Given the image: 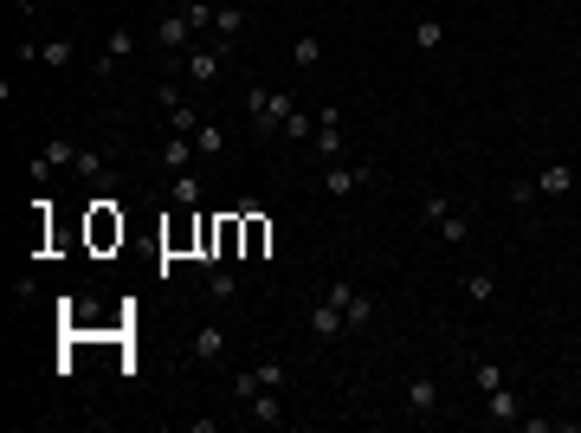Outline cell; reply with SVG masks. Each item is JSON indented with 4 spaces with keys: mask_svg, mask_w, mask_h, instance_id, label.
<instances>
[{
    "mask_svg": "<svg viewBox=\"0 0 581 433\" xmlns=\"http://www.w3.org/2000/svg\"><path fill=\"white\" fill-rule=\"evenodd\" d=\"M298 110V98L290 91H265V85H252L246 91V123H252V136H271V129H284V117Z\"/></svg>",
    "mask_w": 581,
    "mask_h": 433,
    "instance_id": "obj_1",
    "label": "cell"
},
{
    "mask_svg": "<svg viewBox=\"0 0 581 433\" xmlns=\"http://www.w3.org/2000/svg\"><path fill=\"white\" fill-rule=\"evenodd\" d=\"M323 298L342 311V324H349V330H369V324H375V298H369V292H355L349 278H330V284H323Z\"/></svg>",
    "mask_w": 581,
    "mask_h": 433,
    "instance_id": "obj_2",
    "label": "cell"
},
{
    "mask_svg": "<svg viewBox=\"0 0 581 433\" xmlns=\"http://www.w3.org/2000/svg\"><path fill=\"white\" fill-rule=\"evenodd\" d=\"M362 188H375V162H323V194L330 201H349Z\"/></svg>",
    "mask_w": 581,
    "mask_h": 433,
    "instance_id": "obj_3",
    "label": "cell"
},
{
    "mask_svg": "<svg viewBox=\"0 0 581 433\" xmlns=\"http://www.w3.org/2000/svg\"><path fill=\"white\" fill-rule=\"evenodd\" d=\"M162 110H168V136H194V129L207 123V117H200V104H194V98H188L175 78L162 85Z\"/></svg>",
    "mask_w": 581,
    "mask_h": 433,
    "instance_id": "obj_4",
    "label": "cell"
},
{
    "mask_svg": "<svg viewBox=\"0 0 581 433\" xmlns=\"http://www.w3.org/2000/svg\"><path fill=\"white\" fill-rule=\"evenodd\" d=\"M227 52L233 46H188V85H220V71H227Z\"/></svg>",
    "mask_w": 581,
    "mask_h": 433,
    "instance_id": "obj_5",
    "label": "cell"
},
{
    "mask_svg": "<svg viewBox=\"0 0 581 433\" xmlns=\"http://www.w3.org/2000/svg\"><path fill=\"white\" fill-rule=\"evenodd\" d=\"M484 420H491V427H511V420H524V395H517L511 382L484 388Z\"/></svg>",
    "mask_w": 581,
    "mask_h": 433,
    "instance_id": "obj_6",
    "label": "cell"
},
{
    "mask_svg": "<svg viewBox=\"0 0 581 433\" xmlns=\"http://www.w3.org/2000/svg\"><path fill=\"white\" fill-rule=\"evenodd\" d=\"M188 356H194V363H220V356H227V330H220V324H194Z\"/></svg>",
    "mask_w": 581,
    "mask_h": 433,
    "instance_id": "obj_7",
    "label": "cell"
},
{
    "mask_svg": "<svg viewBox=\"0 0 581 433\" xmlns=\"http://www.w3.org/2000/svg\"><path fill=\"white\" fill-rule=\"evenodd\" d=\"M156 39H162L168 52H188V46H194V20L175 7V14H162V20H156Z\"/></svg>",
    "mask_w": 581,
    "mask_h": 433,
    "instance_id": "obj_8",
    "label": "cell"
},
{
    "mask_svg": "<svg viewBox=\"0 0 581 433\" xmlns=\"http://www.w3.org/2000/svg\"><path fill=\"white\" fill-rule=\"evenodd\" d=\"M568 188H575V169L568 162H543L536 169V201H562Z\"/></svg>",
    "mask_w": 581,
    "mask_h": 433,
    "instance_id": "obj_9",
    "label": "cell"
},
{
    "mask_svg": "<svg viewBox=\"0 0 581 433\" xmlns=\"http://www.w3.org/2000/svg\"><path fill=\"white\" fill-rule=\"evenodd\" d=\"M401 401H407V414H420V420H426L433 407H440V382H433V376H413Z\"/></svg>",
    "mask_w": 581,
    "mask_h": 433,
    "instance_id": "obj_10",
    "label": "cell"
},
{
    "mask_svg": "<svg viewBox=\"0 0 581 433\" xmlns=\"http://www.w3.org/2000/svg\"><path fill=\"white\" fill-rule=\"evenodd\" d=\"M71 162H78V149H71V142H46V149L33 156V181H46L52 169H71Z\"/></svg>",
    "mask_w": 581,
    "mask_h": 433,
    "instance_id": "obj_11",
    "label": "cell"
},
{
    "mask_svg": "<svg viewBox=\"0 0 581 433\" xmlns=\"http://www.w3.org/2000/svg\"><path fill=\"white\" fill-rule=\"evenodd\" d=\"M246 414H252L259 427H284V401H278V388H259V395L246 401Z\"/></svg>",
    "mask_w": 581,
    "mask_h": 433,
    "instance_id": "obj_12",
    "label": "cell"
},
{
    "mask_svg": "<svg viewBox=\"0 0 581 433\" xmlns=\"http://www.w3.org/2000/svg\"><path fill=\"white\" fill-rule=\"evenodd\" d=\"M240 39H246V14L220 7V14H213V46H240Z\"/></svg>",
    "mask_w": 581,
    "mask_h": 433,
    "instance_id": "obj_13",
    "label": "cell"
},
{
    "mask_svg": "<svg viewBox=\"0 0 581 433\" xmlns=\"http://www.w3.org/2000/svg\"><path fill=\"white\" fill-rule=\"evenodd\" d=\"M91 240H97V246L123 240V213H110V201H97V213H91Z\"/></svg>",
    "mask_w": 581,
    "mask_h": 433,
    "instance_id": "obj_14",
    "label": "cell"
},
{
    "mask_svg": "<svg viewBox=\"0 0 581 433\" xmlns=\"http://www.w3.org/2000/svg\"><path fill=\"white\" fill-rule=\"evenodd\" d=\"M433 233H440L446 246H465V240H472V213H459V207H446V221H440V227H433Z\"/></svg>",
    "mask_w": 581,
    "mask_h": 433,
    "instance_id": "obj_15",
    "label": "cell"
},
{
    "mask_svg": "<svg viewBox=\"0 0 581 433\" xmlns=\"http://www.w3.org/2000/svg\"><path fill=\"white\" fill-rule=\"evenodd\" d=\"M465 298H472V304H491V298H497V272H491V265L465 272Z\"/></svg>",
    "mask_w": 581,
    "mask_h": 433,
    "instance_id": "obj_16",
    "label": "cell"
},
{
    "mask_svg": "<svg viewBox=\"0 0 581 433\" xmlns=\"http://www.w3.org/2000/svg\"><path fill=\"white\" fill-rule=\"evenodd\" d=\"M207 292H213V304H233L240 298V278L227 265H207Z\"/></svg>",
    "mask_w": 581,
    "mask_h": 433,
    "instance_id": "obj_17",
    "label": "cell"
},
{
    "mask_svg": "<svg viewBox=\"0 0 581 433\" xmlns=\"http://www.w3.org/2000/svg\"><path fill=\"white\" fill-rule=\"evenodd\" d=\"M317 58H323V39H317V33H298V39H290V65H298V71H317Z\"/></svg>",
    "mask_w": 581,
    "mask_h": 433,
    "instance_id": "obj_18",
    "label": "cell"
},
{
    "mask_svg": "<svg viewBox=\"0 0 581 433\" xmlns=\"http://www.w3.org/2000/svg\"><path fill=\"white\" fill-rule=\"evenodd\" d=\"M20 58H39V65H71V39H46V46H20Z\"/></svg>",
    "mask_w": 581,
    "mask_h": 433,
    "instance_id": "obj_19",
    "label": "cell"
},
{
    "mask_svg": "<svg viewBox=\"0 0 581 433\" xmlns=\"http://www.w3.org/2000/svg\"><path fill=\"white\" fill-rule=\"evenodd\" d=\"M342 330H349V324H342V311H336V304L323 298V304L311 311V336H342Z\"/></svg>",
    "mask_w": 581,
    "mask_h": 433,
    "instance_id": "obj_20",
    "label": "cell"
},
{
    "mask_svg": "<svg viewBox=\"0 0 581 433\" xmlns=\"http://www.w3.org/2000/svg\"><path fill=\"white\" fill-rule=\"evenodd\" d=\"M278 136H284V142H311V136H317V117H311V110L298 104V110L284 117V129H278Z\"/></svg>",
    "mask_w": 581,
    "mask_h": 433,
    "instance_id": "obj_21",
    "label": "cell"
},
{
    "mask_svg": "<svg viewBox=\"0 0 581 433\" xmlns=\"http://www.w3.org/2000/svg\"><path fill=\"white\" fill-rule=\"evenodd\" d=\"M413 46H420V52H440V46H446V26L433 20V14H426V20H413Z\"/></svg>",
    "mask_w": 581,
    "mask_h": 433,
    "instance_id": "obj_22",
    "label": "cell"
},
{
    "mask_svg": "<svg viewBox=\"0 0 581 433\" xmlns=\"http://www.w3.org/2000/svg\"><path fill=\"white\" fill-rule=\"evenodd\" d=\"M162 156H168V169L181 175V169H188V162H194L200 149H194V136H168V149H162Z\"/></svg>",
    "mask_w": 581,
    "mask_h": 433,
    "instance_id": "obj_23",
    "label": "cell"
},
{
    "mask_svg": "<svg viewBox=\"0 0 581 433\" xmlns=\"http://www.w3.org/2000/svg\"><path fill=\"white\" fill-rule=\"evenodd\" d=\"M181 14L194 20V33H213V14L220 7H213V0H181Z\"/></svg>",
    "mask_w": 581,
    "mask_h": 433,
    "instance_id": "obj_24",
    "label": "cell"
},
{
    "mask_svg": "<svg viewBox=\"0 0 581 433\" xmlns=\"http://www.w3.org/2000/svg\"><path fill=\"white\" fill-rule=\"evenodd\" d=\"M194 149H200V156H220V123H200V129H194Z\"/></svg>",
    "mask_w": 581,
    "mask_h": 433,
    "instance_id": "obj_25",
    "label": "cell"
},
{
    "mask_svg": "<svg viewBox=\"0 0 581 433\" xmlns=\"http://www.w3.org/2000/svg\"><path fill=\"white\" fill-rule=\"evenodd\" d=\"M446 207H453L446 194H426V201H420V221H426V227H440V221H446Z\"/></svg>",
    "mask_w": 581,
    "mask_h": 433,
    "instance_id": "obj_26",
    "label": "cell"
},
{
    "mask_svg": "<svg viewBox=\"0 0 581 433\" xmlns=\"http://www.w3.org/2000/svg\"><path fill=\"white\" fill-rule=\"evenodd\" d=\"M175 201H181V207H194V201H200V181H194V175H188V169H181V175H175Z\"/></svg>",
    "mask_w": 581,
    "mask_h": 433,
    "instance_id": "obj_27",
    "label": "cell"
},
{
    "mask_svg": "<svg viewBox=\"0 0 581 433\" xmlns=\"http://www.w3.org/2000/svg\"><path fill=\"white\" fill-rule=\"evenodd\" d=\"M265 240H271V233H265V221H259V213H246V246H252V253H265Z\"/></svg>",
    "mask_w": 581,
    "mask_h": 433,
    "instance_id": "obj_28",
    "label": "cell"
},
{
    "mask_svg": "<svg viewBox=\"0 0 581 433\" xmlns=\"http://www.w3.org/2000/svg\"><path fill=\"white\" fill-rule=\"evenodd\" d=\"M71 169H78L85 181H104V156H85V149H78V162H71Z\"/></svg>",
    "mask_w": 581,
    "mask_h": 433,
    "instance_id": "obj_29",
    "label": "cell"
},
{
    "mask_svg": "<svg viewBox=\"0 0 581 433\" xmlns=\"http://www.w3.org/2000/svg\"><path fill=\"white\" fill-rule=\"evenodd\" d=\"M497 382H511V376H504V363H478V395L497 388Z\"/></svg>",
    "mask_w": 581,
    "mask_h": 433,
    "instance_id": "obj_30",
    "label": "cell"
},
{
    "mask_svg": "<svg viewBox=\"0 0 581 433\" xmlns=\"http://www.w3.org/2000/svg\"><path fill=\"white\" fill-rule=\"evenodd\" d=\"M104 52H117V58H129V52H136V39H129V33H123V26H117V33H110V46H104Z\"/></svg>",
    "mask_w": 581,
    "mask_h": 433,
    "instance_id": "obj_31",
    "label": "cell"
},
{
    "mask_svg": "<svg viewBox=\"0 0 581 433\" xmlns=\"http://www.w3.org/2000/svg\"><path fill=\"white\" fill-rule=\"evenodd\" d=\"M7 14H14V20H33V14H39V0H7Z\"/></svg>",
    "mask_w": 581,
    "mask_h": 433,
    "instance_id": "obj_32",
    "label": "cell"
}]
</instances>
